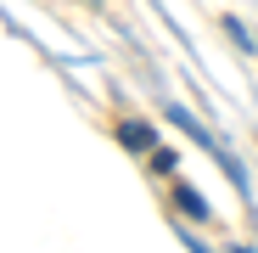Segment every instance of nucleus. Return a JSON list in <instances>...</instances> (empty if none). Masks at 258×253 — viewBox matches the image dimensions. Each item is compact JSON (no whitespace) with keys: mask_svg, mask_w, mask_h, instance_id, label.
Here are the masks:
<instances>
[{"mask_svg":"<svg viewBox=\"0 0 258 253\" xmlns=\"http://www.w3.org/2000/svg\"><path fill=\"white\" fill-rule=\"evenodd\" d=\"M174 208H180L185 220H208V214H213V208H208V203H202L191 186H174Z\"/></svg>","mask_w":258,"mask_h":253,"instance_id":"nucleus-1","label":"nucleus"},{"mask_svg":"<svg viewBox=\"0 0 258 253\" xmlns=\"http://www.w3.org/2000/svg\"><path fill=\"white\" fill-rule=\"evenodd\" d=\"M174 163H180L174 146H152V169H157V175H174Z\"/></svg>","mask_w":258,"mask_h":253,"instance_id":"nucleus-3","label":"nucleus"},{"mask_svg":"<svg viewBox=\"0 0 258 253\" xmlns=\"http://www.w3.org/2000/svg\"><path fill=\"white\" fill-rule=\"evenodd\" d=\"M225 34L236 39V45H241V51H258V45H252V39H247V28H241V17H225Z\"/></svg>","mask_w":258,"mask_h":253,"instance_id":"nucleus-4","label":"nucleus"},{"mask_svg":"<svg viewBox=\"0 0 258 253\" xmlns=\"http://www.w3.org/2000/svg\"><path fill=\"white\" fill-rule=\"evenodd\" d=\"M118 141H123V146H135V152H152V146H157L146 124H123V130H118Z\"/></svg>","mask_w":258,"mask_h":253,"instance_id":"nucleus-2","label":"nucleus"}]
</instances>
